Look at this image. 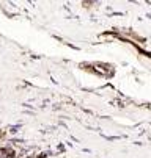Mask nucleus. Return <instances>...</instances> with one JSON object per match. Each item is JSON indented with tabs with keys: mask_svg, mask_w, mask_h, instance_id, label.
<instances>
[{
	"mask_svg": "<svg viewBox=\"0 0 151 158\" xmlns=\"http://www.w3.org/2000/svg\"><path fill=\"white\" fill-rule=\"evenodd\" d=\"M112 39H115V36H112V35H101L99 36V41H112Z\"/></svg>",
	"mask_w": 151,
	"mask_h": 158,
	"instance_id": "obj_1",
	"label": "nucleus"
},
{
	"mask_svg": "<svg viewBox=\"0 0 151 158\" xmlns=\"http://www.w3.org/2000/svg\"><path fill=\"white\" fill-rule=\"evenodd\" d=\"M41 158H46V156H41Z\"/></svg>",
	"mask_w": 151,
	"mask_h": 158,
	"instance_id": "obj_2",
	"label": "nucleus"
}]
</instances>
